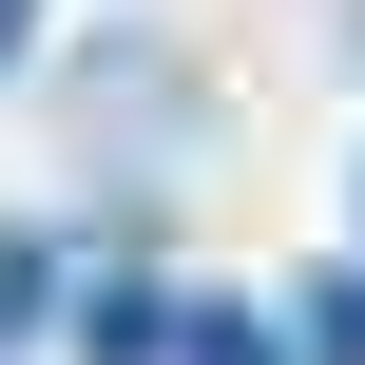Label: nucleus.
Wrapping results in <instances>:
<instances>
[{
    "label": "nucleus",
    "mask_w": 365,
    "mask_h": 365,
    "mask_svg": "<svg viewBox=\"0 0 365 365\" xmlns=\"http://www.w3.org/2000/svg\"><path fill=\"white\" fill-rule=\"evenodd\" d=\"M308 365H365V289H308Z\"/></svg>",
    "instance_id": "7ed1b4c3"
},
{
    "label": "nucleus",
    "mask_w": 365,
    "mask_h": 365,
    "mask_svg": "<svg viewBox=\"0 0 365 365\" xmlns=\"http://www.w3.org/2000/svg\"><path fill=\"white\" fill-rule=\"evenodd\" d=\"M58 327V231H0V346Z\"/></svg>",
    "instance_id": "f257e3e1"
},
{
    "label": "nucleus",
    "mask_w": 365,
    "mask_h": 365,
    "mask_svg": "<svg viewBox=\"0 0 365 365\" xmlns=\"http://www.w3.org/2000/svg\"><path fill=\"white\" fill-rule=\"evenodd\" d=\"M19 19H38V0H0V77H19Z\"/></svg>",
    "instance_id": "20e7f679"
},
{
    "label": "nucleus",
    "mask_w": 365,
    "mask_h": 365,
    "mask_svg": "<svg viewBox=\"0 0 365 365\" xmlns=\"http://www.w3.org/2000/svg\"><path fill=\"white\" fill-rule=\"evenodd\" d=\"M173 365H269V327L250 308H173Z\"/></svg>",
    "instance_id": "f03ea898"
}]
</instances>
